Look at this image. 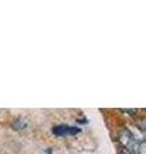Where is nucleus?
<instances>
[{"instance_id": "nucleus-1", "label": "nucleus", "mask_w": 146, "mask_h": 154, "mask_svg": "<svg viewBox=\"0 0 146 154\" xmlns=\"http://www.w3.org/2000/svg\"><path fill=\"white\" fill-rule=\"evenodd\" d=\"M119 140L123 144V146L127 149V152L131 154H145V140L142 137H137L133 132L124 128L119 134Z\"/></svg>"}, {"instance_id": "nucleus-2", "label": "nucleus", "mask_w": 146, "mask_h": 154, "mask_svg": "<svg viewBox=\"0 0 146 154\" xmlns=\"http://www.w3.org/2000/svg\"><path fill=\"white\" fill-rule=\"evenodd\" d=\"M81 132V128L69 126V125H58V126L53 127V134L58 135V136H72V135H77Z\"/></svg>"}]
</instances>
